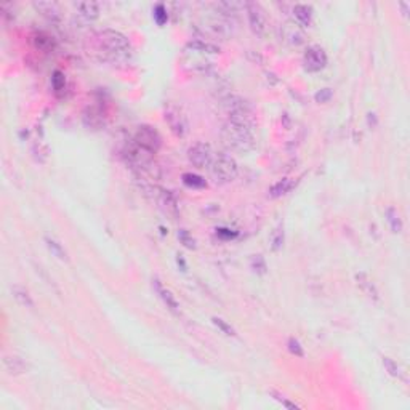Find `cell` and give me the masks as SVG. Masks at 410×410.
Instances as JSON below:
<instances>
[{
	"label": "cell",
	"mask_w": 410,
	"mask_h": 410,
	"mask_svg": "<svg viewBox=\"0 0 410 410\" xmlns=\"http://www.w3.org/2000/svg\"><path fill=\"white\" fill-rule=\"evenodd\" d=\"M178 239H180V242L183 243V245H185L186 249H189V250H194L197 245H196V239L193 237V234H191L188 229H180L178 231Z\"/></svg>",
	"instance_id": "cb8c5ba5"
},
{
	"label": "cell",
	"mask_w": 410,
	"mask_h": 410,
	"mask_svg": "<svg viewBox=\"0 0 410 410\" xmlns=\"http://www.w3.org/2000/svg\"><path fill=\"white\" fill-rule=\"evenodd\" d=\"M385 215H386V220H388V224H389L391 231L394 232V234H400V232H402V228H404V226H402V220H400V216H399L396 208L389 207Z\"/></svg>",
	"instance_id": "ac0fdd59"
},
{
	"label": "cell",
	"mask_w": 410,
	"mask_h": 410,
	"mask_svg": "<svg viewBox=\"0 0 410 410\" xmlns=\"http://www.w3.org/2000/svg\"><path fill=\"white\" fill-rule=\"evenodd\" d=\"M13 296H15V300L18 301L21 306L24 308H34V300H32V296L31 293L24 289V287L21 285H13Z\"/></svg>",
	"instance_id": "2e32d148"
},
{
	"label": "cell",
	"mask_w": 410,
	"mask_h": 410,
	"mask_svg": "<svg viewBox=\"0 0 410 410\" xmlns=\"http://www.w3.org/2000/svg\"><path fill=\"white\" fill-rule=\"evenodd\" d=\"M178 265H181L183 271H185V269H186V265H185V261H183V258H180V257H178Z\"/></svg>",
	"instance_id": "e575fe53"
},
{
	"label": "cell",
	"mask_w": 410,
	"mask_h": 410,
	"mask_svg": "<svg viewBox=\"0 0 410 410\" xmlns=\"http://www.w3.org/2000/svg\"><path fill=\"white\" fill-rule=\"evenodd\" d=\"M239 4H235V2H220V4H216V8H220V10H223L224 15H234V13H237L239 10Z\"/></svg>",
	"instance_id": "1f68e13d"
},
{
	"label": "cell",
	"mask_w": 410,
	"mask_h": 410,
	"mask_svg": "<svg viewBox=\"0 0 410 410\" xmlns=\"http://www.w3.org/2000/svg\"><path fill=\"white\" fill-rule=\"evenodd\" d=\"M356 282L357 285L361 287V290L369 296V298L375 300V301H378V290H377V287H375V284L372 282V279L365 274V273H359V274H356Z\"/></svg>",
	"instance_id": "7c38bea8"
},
{
	"label": "cell",
	"mask_w": 410,
	"mask_h": 410,
	"mask_svg": "<svg viewBox=\"0 0 410 410\" xmlns=\"http://www.w3.org/2000/svg\"><path fill=\"white\" fill-rule=\"evenodd\" d=\"M383 365H385V369L388 370V373L391 375V377H400V369H399V365L391 359V357L385 356L383 357Z\"/></svg>",
	"instance_id": "f1b7e54d"
},
{
	"label": "cell",
	"mask_w": 410,
	"mask_h": 410,
	"mask_svg": "<svg viewBox=\"0 0 410 410\" xmlns=\"http://www.w3.org/2000/svg\"><path fill=\"white\" fill-rule=\"evenodd\" d=\"M183 183L188 186V188H193V189H204L207 188V181L200 177V175H196V173H183L181 177Z\"/></svg>",
	"instance_id": "d6986e66"
},
{
	"label": "cell",
	"mask_w": 410,
	"mask_h": 410,
	"mask_svg": "<svg viewBox=\"0 0 410 410\" xmlns=\"http://www.w3.org/2000/svg\"><path fill=\"white\" fill-rule=\"evenodd\" d=\"M51 87H53L56 95L63 93V90L66 89V77L61 71H55L53 75H51Z\"/></svg>",
	"instance_id": "603a6c76"
},
{
	"label": "cell",
	"mask_w": 410,
	"mask_h": 410,
	"mask_svg": "<svg viewBox=\"0 0 410 410\" xmlns=\"http://www.w3.org/2000/svg\"><path fill=\"white\" fill-rule=\"evenodd\" d=\"M295 188V181L292 178H284V180H279L276 185H273L269 188V196L273 199H277L281 196H285L287 193H290V191Z\"/></svg>",
	"instance_id": "9a60e30c"
},
{
	"label": "cell",
	"mask_w": 410,
	"mask_h": 410,
	"mask_svg": "<svg viewBox=\"0 0 410 410\" xmlns=\"http://www.w3.org/2000/svg\"><path fill=\"white\" fill-rule=\"evenodd\" d=\"M188 47L194 51H199V53H220V47L215 45V43L210 42H204V40H191L188 43Z\"/></svg>",
	"instance_id": "e0dca14e"
},
{
	"label": "cell",
	"mask_w": 410,
	"mask_h": 410,
	"mask_svg": "<svg viewBox=\"0 0 410 410\" xmlns=\"http://www.w3.org/2000/svg\"><path fill=\"white\" fill-rule=\"evenodd\" d=\"M284 240H285V232H284V226L279 224L276 231L273 232V237H271V243H273V250L274 252H279L282 247H284Z\"/></svg>",
	"instance_id": "7402d4cb"
},
{
	"label": "cell",
	"mask_w": 410,
	"mask_h": 410,
	"mask_svg": "<svg viewBox=\"0 0 410 410\" xmlns=\"http://www.w3.org/2000/svg\"><path fill=\"white\" fill-rule=\"evenodd\" d=\"M293 18L298 23V26L301 28H308V26L312 23V8L309 5L304 4H298L293 7Z\"/></svg>",
	"instance_id": "4fadbf2b"
},
{
	"label": "cell",
	"mask_w": 410,
	"mask_h": 410,
	"mask_svg": "<svg viewBox=\"0 0 410 410\" xmlns=\"http://www.w3.org/2000/svg\"><path fill=\"white\" fill-rule=\"evenodd\" d=\"M165 122L169 124L172 133L180 136V138L186 136L188 132H189V124H188V119L185 116V112H183L178 106H175V104H172V103L165 106Z\"/></svg>",
	"instance_id": "5b68a950"
},
{
	"label": "cell",
	"mask_w": 410,
	"mask_h": 410,
	"mask_svg": "<svg viewBox=\"0 0 410 410\" xmlns=\"http://www.w3.org/2000/svg\"><path fill=\"white\" fill-rule=\"evenodd\" d=\"M247 8V16H249V24L250 29L254 31L257 36H263L265 29H266V16H265V10L261 8L260 4L255 2H249L245 4Z\"/></svg>",
	"instance_id": "ba28073f"
},
{
	"label": "cell",
	"mask_w": 410,
	"mask_h": 410,
	"mask_svg": "<svg viewBox=\"0 0 410 410\" xmlns=\"http://www.w3.org/2000/svg\"><path fill=\"white\" fill-rule=\"evenodd\" d=\"M189 162L197 169H210V165L215 159V154L210 144L207 143H196L189 147L188 151Z\"/></svg>",
	"instance_id": "8992f818"
},
{
	"label": "cell",
	"mask_w": 410,
	"mask_h": 410,
	"mask_svg": "<svg viewBox=\"0 0 410 410\" xmlns=\"http://www.w3.org/2000/svg\"><path fill=\"white\" fill-rule=\"evenodd\" d=\"M77 15L84 18L85 21H95L100 16V5L93 0H87V2H78L75 4Z\"/></svg>",
	"instance_id": "30bf717a"
},
{
	"label": "cell",
	"mask_w": 410,
	"mask_h": 410,
	"mask_svg": "<svg viewBox=\"0 0 410 410\" xmlns=\"http://www.w3.org/2000/svg\"><path fill=\"white\" fill-rule=\"evenodd\" d=\"M152 287H154V290L157 292V295L160 296V300L163 301L165 306H167L173 314H180V304H178L177 298L173 296V293L169 289H165V287L162 285V282L157 277L152 279Z\"/></svg>",
	"instance_id": "9c48e42d"
},
{
	"label": "cell",
	"mask_w": 410,
	"mask_h": 410,
	"mask_svg": "<svg viewBox=\"0 0 410 410\" xmlns=\"http://www.w3.org/2000/svg\"><path fill=\"white\" fill-rule=\"evenodd\" d=\"M210 173L212 178L218 185H228V183L234 181L239 175V167L231 155L226 154H218L210 165Z\"/></svg>",
	"instance_id": "3957f363"
},
{
	"label": "cell",
	"mask_w": 410,
	"mask_h": 410,
	"mask_svg": "<svg viewBox=\"0 0 410 410\" xmlns=\"http://www.w3.org/2000/svg\"><path fill=\"white\" fill-rule=\"evenodd\" d=\"M133 141L149 154H155L162 146V138H160L159 132L151 125H139L136 128Z\"/></svg>",
	"instance_id": "277c9868"
},
{
	"label": "cell",
	"mask_w": 410,
	"mask_h": 410,
	"mask_svg": "<svg viewBox=\"0 0 410 410\" xmlns=\"http://www.w3.org/2000/svg\"><path fill=\"white\" fill-rule=\"evenodd\" d=\"M303 64H304V69H306V71L317 72L327 66V53L322 47L311 45V47H308L306 51H304Z\"/></svg>",
	"instance_id": "52a82bcc"
},
{
	"label": "cell",
	"mask_w": 410,
	"mask_h": 410,
	"mask_svg": "<svg viewBox=\"0 0 410 410\" xmlns=\"http://www.w3.org/2000/svg\"><path fill=\"white\" fill-rule=\"evenodd\" d=\"M34 7H36V10L43 16V18H47L51 23H56L61 18L59 5L55 2H36Z\"/></svg>",
	"instance_id": "8fae6325"
},
{
	"label": "cell",
	"mask_w": 410,
	"mask_h": 410,
	"mask_svg": "<svg viewBox=\"0 0 410 410\" xmlns=\"http://www.w3.org/2000/svg\"><path fill=\"white\" fill-rule=\"evenodd\" d=\"M160 202H162V205H163L165 208H167L169 212H172V213H177V212H178V202H177V199H175V196H173L172 193H169V191H162Z\"/></svg>",
	"instance_id": "44dd1931"
},
{
	"label": "cell",
	"mask_w": 410,
	"mask_h": 410,
	"mask_svg": "<svg viewBox=\"0 0 410 410\" xmlns=\"http://www.w3.org/2000/svg\"><path fill=\"white\" fill-rule=\"evenodd\" d=\"M287 348H289V351L295 356L298 357H303L304 356V351H303V346L301 343L298 342L296 338H289V343H287Z\"/></svg>",
	"instance_id": "4dcf8cb0"
},
{
	"label": "cell",
	"mask_w": 410,
	"mask_h": 410,
	"mask_svg": "<svg viewBox=\"0 0 410 410\" xmlns=\"http://www.w3.org/2000/svg\"><path fill=\"white\" fill-rule=\"evenodd\" d=\"M45 242H47V247H48V250H50L51 254H53L56 258L63 260V261H66V260H67V254H66V250H64V247L61 245V243H59L58 240H55V239H50V237H45Z\"/></svg>",
	"instance_id": "ffe728a7"
},
{
	"label": "cell",
	"mask_w": 410,
	"mask_h": 410,
	"mask_svg": "<svg viewBox=\"0 0 410 410\" xmlns=\"http://www.w3.org/2000/svg\"><path fill=\"white\" fill-rule=\"evenodd\" d=\"M250 266L252 269L257 273V274H266L268 271V266H266V261L261 255H254L250 260Z\"/></svg>",
	"instance_id": "d4e9b609"
},
{
	"label": "cell",
	"mask_w": 410,
	"mask_h": 410,
	"mask_svg": "<svg viewBox=\"0 0 410 410\" xmlns=\"http://www.w3.org/2000/svg\"><path fill=\"white\" fill-rule=\"evenodd\" d=\"M218 235H224V237H234V232H229V229H218Z\"/></svg>",
	"instance_id": "836d02e7"
},
{
	"label": "cell",
	"mask_w": 410,
	"mask_h": 410,
	"mask_svg": "<svg viewBox=\"0 0 410 410\" xmlns=\"http://www.w3.org/2000/svg\"><path fill=\"white\" fill-rule=\"evenodd\" d=\"M4 365L10 375H21L28 370V364H26L20 356H13V354L4 357Z\"/></svg>",
	"instance_id": "5bb4252c"
},
{
	"label": "cell",
	"mask_w": 410,
	"mask_h": 410,
	"mask_svg": "<svg viewBox=\"0 0 410 410\" xmlns=\"http://www.w3.org/2000/svg\"><path fill=\"white\" fill-rule=\"evenodd\" d=\"M212 322H213V324H215L218 329L221 330V332H223L224 335H228V337H235V330L228 324V322L223 320L221 317H213Z\"/></svg>",
	"instance_id": "83f0119b"
},
{
	"label": "cell",
	"mask_w": 410,
	"mask_h": 410,
	"mask_svg": "<svg viewBox=\"0 0 410 410\" xmlns=\"http://www.w3.org/2000/svg\"><path fill=\"white\" fill-rule=\"evenodd\" d=\"M332 97H334V93L330 89H322L314 95V98H316L317 103H329L330 100H332Z\"/></svg>",
	"instance_id": "d6a6232c"
},
{
	"label": "cell",
	"mask_w": 410,
	"mask_h": 410,
	"mask_svg": "<svg viewBox=\"0 0 410 410\" xmlns=\"http://www.w3.org/2000/svg\"><path fill=\"white\" fill-rule=\"evenodd\" d=\"M221 136L224 139V143L229 147H232L234 151L249 152L250 149H254L255 146V138H254V133H252V124L243 120L229 119L223 125Z\"/></svg>",
	"instance_id": "6da1fadb"
},
{
	"label": "cell",
	"mask_w": 410,
	"mask_h": 410,
	"mask_svg": "<svg viewBox=\"0 0 410 410\" xmlns=\"http://www.w3.org/2000/svg\"><path fill=\"white\" fill-rule=\"evenodd\" d=\"M269 394H271L279 404H282V405L287 407V408H295V410H296V408H300V405H296L295 402H290L289 399H285V396H282L281 392H277V391H274V389L269 391Z\"/></svg>",
	"instance_id": "f546056e"
},
{
	"label": "cell",
	"mask_w": 410,
	"mask_h": 410,
	"mask_svg": "<svg viewBox=\"0 0 410 410\" xmlns=\"http://www.w3.org/2000/svg\"><path fill=\"white\" fill-rule=\"evenodd\" d=\"M154 20H155V23L159 24V26H163L165 23H167L169 13H167V8H165L162 4L154 7Z\"/></svg>",
	"instance_id": "4316f807"
},
{
	"label": "cell",
	"mask_w": 410,
	"mask_h": 410,
	"mask_svg": "<svg viewBox=\"0 0 410 410\" xmlns=\"http://www.w3.org/2000/svg\"><path fill=\"white\" fill-rule=\"evenodd\" d=\"M287 29L290 31L289 34H285L287 40H290L292 43H295V45H298V43L303 42L304 36H303V32L298 28H293V24H287Z\"/></svg>",
	"instance_id": "484cf974"
},
{
	"label": "cell",
	"mask_w": 410,
	"mask_h": 410,
	"mask_svg": "<svg viewBox=\"0 0 410 410\" xmlns=\"http://www.w3.org/2000/svg\"><path fill=\"white\" fill-rule=\"evenodd\" d=\"M98 40L106 53L112 58H127L132 53V43L122 32L114 29H104L100 32Z\"/></svg>",
	"instance_id": "7a4b0ae2"
}]
</instances>
